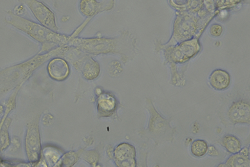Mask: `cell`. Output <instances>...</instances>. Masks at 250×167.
I'll return each instance as SVG.
<instances>
[{"label": "cell", "instance_id": "obj_1", "mask_svg": "<svg viewBox=\"0 0 250 167\" xmlns=\"http://www.w3.org/2000/svg\"><path fill=\"white\" fill-rule=\"evenodd\" d=\"M137 40L128 31H124L117 37H95L91 39L71 38L68 46L79 49L93 55L118 54L124 63L131 61L136 55Z\"/></svg>", "mask_w": 250, "mask_h": 167}, {"label": "cell", "instance_id": "obj_2", "mask_svg": "<svg viewBox=\"0 0 250 167\" xmlns=\"http://www.w3.org/2000/svg\"><path fill=\"white\" fill-rule=\"evenodd\" d=\"M4 22L42 44V52H50L60 46H68L70 36L60 34L40 23L31 21L12 11L6 12Z\"/></svg>", "mask_w": 250, "mask_h": 167}, {"label": "cell", "instance_id": "obj_3", "mask_svg": "<svg viewBox=\"0 0 250 167\" xmlns=\"http://www.w3.org/2000/svg\"><path fill=\"white\" fill-rule=\"evenodd\" d=\"M211 20L209 18L202 19L197 13L176 12L170 39L165 44L159 40H156L155 48L156 52H159L162 48L175 45L180 42L194 38L200 39Z\"/></svg>", "mask_w": 250, "mask_h": 167}, {"label": "cell", "instance_id": "obj_4", "mask_svg": "<svg viewBox=\"0 0 250 167\" xmlns=\"http://www.w3.org/2000/svg\"><path fill=\"white\" fill-rule=\"evenodd\" d=\"M145 107L149 114V121L147 127L138 132L140 137L152 140L156 146L173 142L176 128L171 126L172 118L167 119L163 117L154 106L152 100L148 98Z\"/></svg>", "mask_w": 250, "mask_h": 167}, {"label": "cell", "instance_id": "obj_5", "mask_svg": "<svg viewBox=\"0 0 250 167\" xmlns=\"http://www.w3.org/2000/svg\"><path fill=\"white\" fill-rule=\"evenodd\" d=\"M202 50L200 39L194 38L173 46L162 48L164 52L165 64H182L195 57Z\"/></svg>", "mask_w": 250, "mask_h": 167}, {"label": "cell", "instance_id": "obj_6", "mask_svg": "<svg viewBox=\"0 0 250 167\" xmlns=\"http://www.w3.org/2000/svg\"><path fill=\"white\" fill-rule=\"evenodd\" d=\"M18 1L27 6L40 24L58 32L59 27L56 22L55 13L43 2L39 0H18Z\"/></svg>", "mask_w": 250, "mask_h": 167}, {"label": "cell", "instance_id": "obj_7", "mask_svg": "<svg viewBox=\"0 0 250 167\" xmlns=\"http://www.w3.org/2000/svg\"><path fill=\"white\" fill-rule=\"evenodd\" d=\"M25 148L29 161L31 164L36 165L40 161L42 150L39 125L37 121H31L28 124Z\"/></svg>", "mask_w": 250, "mask_h": 167}, {"label": "cell", "instance_id": "obj_8", "mask_svg": "<svg viewBox=\"0 0 250 167\" xmlns=\"http://www.w3.org/2000/svg\"><path fill=\"white\" fill-rule=\"evenodd\" d=\"M115 4V0H80L78 8L83 16L91 20L100 13L112 10Z\"/></svg>", "mask_w": 250, "mask_h": 167}, {"label": "cell", "instance_id": "obj_9", "mask_svg": "<svg viewBox=\"0 0 250 167\" xmlns=\"http://www.w3.org/2000/svg\"><path fill=\"white\" fill-rule=\"evenodd\" d=\"M116 166L119 167H135L137 166V151L135 146L128 143L118 145L113 152Z\"/></svg>", "mask_w": 250, "mask_h": 167}, {"label": "cell", "instance_id": "obj_10", "mask_svg": "<svg viewBox=\"0 0 250 167\" xmlns=\"http://www.w3.org/2000/svg\"><path fill=\"white\" fill-rule=\"evenodd\" d=\"M227 117L232 125L250 124V105L244 100L234 101L229 106Z\"/></svg>", "mask_w": 250, "mask_h": 167}, {"label": "cell", "instance_id": "obj_11", "mask_svg": "<svg viewBox=\"0 0 250 167\" xmlns=\"http://www.w3.org/2000/svg\"><path fill=\"white\" fill-rule=\"evenodd\" d=\"M47 70L51 79L59 82L65 80L70 73L68 62L61 57L51 59L47 65Z\"/></svg>", "mask_w": 250, "mask_h": 167}, {"label": "cell", "instance_id": "obj_12", "mask_svg": "<svg viewBox=\"0 0 250 167\" xmlns=\"http://www.w3.org/2000/svg\"><path fill=\"white\" fill-rule=\"evenodd\" d=\"M118 108V101L114 95L107 92L102 93L97 99L98 114L100 117H110Z\"/></svg>", "mask_w": 250, "mask_h": 167}, {"label": "cell", "instance_id": "obj_13", "mask_svg": "<svg viewBox=\"0 0 250 167\" xmlns=\"http://www.w3.org/2000/svg\"><path fill=\"white\" fill-rule=\"evenodd\" d=\"M209 84L216 91H225L231 84V75L227 70L216 69L209 77Z\"/></svg>", "mask_w": 250, "mask_h": 167}, {"label": "cell", "instance_id": "obj_14", "mask_svg": "<svg viewBox=\"0 0 250 167\" xmlns=\"http://www.w3.org/2000/svg\"><path fill=\"white\" fill-rule=\"evenodd\" d=\"M169 4L176 12L197 13L204 7V0H169Z\"/></svg>", "mask_w": 250, "mask_h": 167}, {"label": "cell", "instance_id": "obj_15", "mask_svg": "<svg viewBox=\"0 0 250 167\" xmlns=\"http://www.w3.org/2000/svg\"><path fill=\"white\" fill-rule=\"evenodd\" d=\"M218 167H250V158L249 146H245L242 148L238 153L232 154L225 163L219 165Z\"/></svg>", "mask_w": 250, "mask_h": 167}, {"label": "cell", "instance_id": "obj_16", "mask_svg": "<svg viewBox=\"0 0 250 167\" xmlns=\"http://www.w3.org/2000/svg\"><path fill=\"white\" fill-rule=\"evenodd\" d=\"M11 111L12 110L10 109L6 108L3 117L0 121V152L6 150L10 146V139L8 128L12 120L10 118H7V116Z\"/></svg>", "mask_w": 250, "mask_h": 167}, {"label": "cell", "instance_id": "obj_17", "mask_svg": "<svg viewBox=\"0 0 250 167\" xmlns=\"http://www.w3.org/2000/svg\"><path fill=\"white\" fill-rule=\"evenodd\" d=\"M62 151L59 148L53 146H47L42 151L43 159L47 166L49 167H55L56 164L59 162L62 157Z\"/></svg>", "mask_w": 250, "mask_h": 167}, {"label": "cell", "instance_id": "obj_18", "mask_svg": "<svg viewBox=\"0 0 250 167\" xmlns=\"http://www.w3.org/2000/svg\"><path fill=\"white\" fill-rule=\"evenodd\" d=\"M221 144L230 154L238 153L242 148V142L236 136L227 135L223 137Z\"/></svg>", "mask_w": 250, "mask_h": 167}, {"label": "cell", "instance_id": "obj_19", "mask_svg": "<svg viewBox=\"0 0 250 167\" xmlns=\"http://www.w3.org/2000/svg\"><path fill=\"white\" fill-rule=\"evenodd\" d=\"M208 146L204 140H194L191 145V153L194 157L202 158L207 154Z\"/></svg>", "mask_w": 250, "mask_h": 167}, {"label": "cell", "instance_id": "obj_20", "mask_svg": "<svg viewBox=\"0 0 250 167\" xmlns=\"http://www.w3.org/2000/svg\"><path fill=\"white\" fill-rule=\"evenodd\" d=\"M79 156V152L70 151L62 156L55 167H72L77 162Z\"/></svg>", "mask_w": 250, "mask_h": 167}, {"label": "cell", "instance_id": "obj_21", "mask_svg": "<svg viewBox=\"0 0 250 167\" xmlns=\"http://www.w3.org/2000/svg\"><path fill=\"white\" fill-rule=\"evenodd\" d=\"M246 1L249 0H216V9L220 13L222 11L233 8L239 4L245 3Z\"/></svg>", "mask_w": 250, "mask_h": 167}, {"label": "cell", "instance_id": "obj_22", "mask_svg": "<svg viewBox=\"0 0 250 167\" xmlns=\"http://www.w3.org/2000/svg\"><path fill=\"white\" fill-rule=\"evenodd\" d=\"M79 155L83 159L94 166H97L99 160V155L95 151H79Z\"/></svg>", "mask_w": 250, "mask_h": 167}, {"label": "cell", "instance_id": "obj_23", "mask_svg": "<svg viewBox=\"0 0 250 167\" xmlns=\"http://www.w3.org/2000/svg\"><path fill=\"white\" fill-rule=\"evenodd\" d=\"M223 33V28L220 24H213L209 28V33L213 37H220L222 36Z\"/></svg>", "mask_w": 250, "mask_h": 167}, {"label": "cell", "instance_id": "obj_24", "mask_svg": "<svg viewBox=\"0 0 250 167\" xmlns=\"http://www.w3.org/2000/svg\"><path fill=\"white\" fill-rule=\"evenodd\" d=\"M13 12L16 15L21 16V15L24 14L26 12V9L24 8L23 4H21L19 6H16Z\"/></svg>", "mask_w": 250, "mask_h": 167}, {"label": "cell", "instance_id": "obj_25", "mask_svg": "<svg viewBox=\"0 0 250 167\" xmlns=\"http://www.w3.org/2000/svg\"><path fill=\"white\" fill-rule=\"evenodd\" d=\"M208 154L211 156V157H217L219 155V152L215 148V146H208Z\"/></svg>", "mask_w": 250, "mask_h": 167}, {"label": "cell", "instance_id": "obj_26", "mask_svg": "<svg viewBox=\"0 0 250 167\" xmlns=\"http://www.w3.org/2000/svg\"><path fill=\"white\" fill-rule=\"evenodd\" d=\"M4 111L5 110H4V106L2 104H0V116L4 114Z\"/></svg>", "mask_w": 250, "mask_h": 167}]
</instances>
